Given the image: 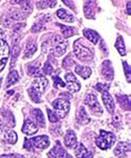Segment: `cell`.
Masks as SVG:
<instances>
[{"mask_svg":"<svg viewBox=\"0 0 131 158\" xmlns=\"http://www.w3.org/2000/svg\"><path fill=\"white\" fill-rule=\"evenodd\" d=\"M73 51L76 57L81 61H91L93 58V50L87 47L84 44V40L78 39L73 44Z\"/></svg>","mask_w":131,"mask_h":158,"instance_id":"cell-1","label":"cell"},{"mask_svg":"<svg viewBox=\"0 0 131 158\" xmlns=\"http://www.w3.org/2000/svg\"><path fill=\"white\" fill-rule=\"evenodd\" d=\"M48 45L51 46V52L53 56L60 57L67 51L68 48V43L63 39V37L61 36H55L51 40V43H47Z\"/></svg>","mask_w":131,"mask_h":158,"instance_id":"cell-2","label":"cell"},{"mask_svg":"<svg viewBox=\"0 0 131 158\" xmlns=\"http://www.w3.org/2000/svg\"><path fill=\"white\" fill-rule=\"evenodd\" d=\"M50 140L48 136H37L35 138L31 139H25V145L23 147L27 149H31V148H37V149H45L49 146Z\"/></svg>","mask_w":131,"mask_h":158,"instance_id":"cell-3","label":"cell"},{"mask_svg":"<svg viewBox=\"0 0 131 158\" xmlns=\"http://www.w3.org/2000/svg\"><path fill=\"white\" fill-rule=\"evenodd\" d=\"M114 141H116V136L113 134L106 131V130H100V134L96 140V144L100 149L106 150L114 144Z\"/></svg>","mask_w":131,"mask_h":158,"instance_id":"cell-4","label":"cell"},{"mask_svg":"<svg viewBox=\"0 0 131 158\" xmlns=\"http://www.w3.org/2000/svg\"><path fill=\"white\" fill-rule=\"evenodd\" d=\"M52 106L56 110V114L58 117H64V116L67 115L68 111L70 109V105L68 102V100L63 98H59V99H56L55 102H52Z\"/></svg>","mask_w":131,"mask_h":158,"instance_id":"cell-5","label":"cell"},{"mask_svg":"<svg viewBox=\"0 0 131 158\" xmlns=\"http://www.w3.org/2000/svg\"><path fill=\"white\" fill-rule=\"evenodd\" d=\"M84 104L89 107V109L91 110L92 113L96 114V115H101L102 114V108L99 105V102H98L97 97L95 96V94H88L84 99Z\"/></svg>","mask_w":131,"mask_h":158,"instance_id":"cell-6","label":"cell"},{"mask_svg":"<svg viewBox=\"0 0 131 158\" xmlns=\"http://www.w3.org/2000/svg\"><path fill=\"white\" fill-rule=\"evenodd\" d=\"M9 51H10V49H9L8 44L3 39H0V71H2L7 61H8Z\"/></svg>","mask_w":131,"mask_h":158,"instance_id":"cell-7","label":"cell"},{"mask_svg":"<svg viewBox=\"0 0 131 158\" xmlns=\"http://www.w3.org/2000/svg\"><path fill=\"white\" fill-rule=\"evenodd\" d=\"M48 157L49 158H70V156L68 155L67 152H66V150L63 149V147L61 146L60 141L57 140L56 146L48 152Z\"/></svg>","mask_w":131,"mask_h":158,"instance_id":"cell-8","label":"cell"},{"mask_svg":"<svg viewBox=\"0 0 131 158\" xmlns=\"http://www.w3.org/2000/svg\"><path fill=\"white\" fill-rule=\"evenodd\" d=\"M66 80H67V85L66 87L68 88V90L70 93H77V91L80 90V84L77 81V78L75 77V75L71 73H68L66 75Z\"/></svg>","mask_w":131,"mask_h":158,"instance_id":"cell-9","label":"cell"},{"mask_svg":"<svg viewBox=\"0 0 131 158\" xmlns=\"http://www.w3.org/2000/svg\"><path fill=\"white\" fill-rule=\"evenodd\" d=\"M101 73H102V76L104 77L106 80L108 81H111L114 77V71L113 68H112L111 61L110 60H104L102 62V66H101Z\"/></svg>","mask_w":131,"mask_h":158,"instance_id":"cell-10","label":"cell"},{"mask_svg":"<svg viewBox=\"0 0 131 158\" xmlns=\"http://www.w3.org/2000/svg\"><path fill=\"white\" fill-rule=\"evenodd\" d=\"M97 10V0H84V11L87 18H95Z\"/></svg>","mask_w":131,"mask_h":158,"instance_id":"cell-11","label":"cell"},{"mask_svg":"<svg viewBox=\"0 0 131 158\" xmlns=\"http://www.w3.org/2000/svg\"><path fill=\"white\" fill-rule=\"evenodd\" d=\"M12 5H20L21 11L28 16L32 11V0H10Z\"/></svg>","mask_w":131,"mask_h":158,"instance_id":"cell-12","label":"cell"},{"mask_svg":"<svg viewBox=\"0 0 131 158\" xmlns=\"http://www.w3.org/2000/svg\"><path fill=\"white\" fill-rule=\"evenodd\" d=\"M48 85V80L45 77H38V78H35L34 81H32V86L31 87L36 89L38 93L42 94L46 90V87Z\"/></svg>","mask_w":131,"mask_h":158,"instance_id":"cell-13","label":"cell"},{"mask_svg":"<svg viewBox=\"0 0 131 158\" xmlns=\"http://www.w3.org/2000/svg\"><path fill=\"white\" fill-rule=\"evenodd\" d=\"M101 95H102V102H103V104H104V106H106L107 110H108L110 114H113L116 105H114V102H113V99H112L111 95H110L108 91H103V93H101Z\"/></svg>","mask_w":131,"mask_h":158,"instance_id":"cell-14","label":"cell"},{"mask_svg":"<svg viewBox=\"0 0 131 158\" xmlns=\"http://www.w3.org/2000/svg\"><path fill=\"white\" fill-rule=\"evenodd\" d=\"M64 145L68 148H75L77 146V136L72 130H68L64 135Z\"/></svg>","mask_w":131,"mask_h":158,"instance_id":"cell-15","label":"cell"},{"mask_svg":"<svg viewBox=\"0 0 131 158\" xmlns=\"http://www.w3.org/2000/svg\"><path fill=\"white\" fill-rule=\"evenodd\" d=\"M130 152V144L129 143H119L114 148V155L118 157H125L127 152Z\"/></svg>","mask_w":131,"mask_h":158,"instance_id":"cell-16","label":"cell"},{"mask_svg":"<svg viewBox=\"0 0 131 158\" xmlns=\"http://www.w3.org/2000/svg\"><path fill=\"white\" fill-rule=\"evenodd\" d=\"M77 158H92V154L82 144H78L75 149Z\"/></svg>","mask_w":131,"mask_h":158,"instance_id":"cell-17","label":"cell"},{"mask_svg":"<svg viewBox=\"0 0 131 158\" xmlns=\"http://www.w3.org/2000/svg\"><path fill=\"white\" fill-rule=\"evenodd\" d=\"M38 127L34 122H31L30 119H27L23 126V133L26 135H34L35 133H37Z\"/></svg>","mask_w":131,"mask_h":158,"instance_id":"cell-18","label":"cell"},{"mask_svg":"<svg viewBox=\"0 0 131 158\" xmlns=\"http://www.w3.org/2000/svg\"><path fill=\"white\" fill-rule=\"evenodd\" d=\"M84 36L86 37L89 41H91L93 45L98 44V41H99V38H100V37H99V34H98L97 31L92 30V29H84Z\"/></svg>","mask_w":131,"mask_h":158,"instance_id":"cell-19","label":"cell"},{"mask_svg":"<svg viewBox=\"0 0 131 158\" xmlns=\"http://www.w3.org/2000/svg\"><path fill=\"white\" fill-rule=\"evenodd\" d=\"M56 16L59 19L63 20L64 23H72L73 21V16L71 14H69L67 10H64V9H59V10H57Z\"/></svg>","mask_w":131,"mask_h":158,"instance_id":"cell-20","label":"cell"},{"mask_svg":"<svg viewBox=\"0 0 131 158\" xmlns=\"http://www.w3.org/2000/svg\"><path fill=\"white\" fill-rule=\"evenodd\" d=\"M37 51V45L34 40H29L27 45H26V52H25V58H31L34 56L35 52Z\"/></svg>","mask_w":131,"mask_h":158,"instance_id":"cell-21","label":"cell"},{"mask_svg":"<svg viewBox=\"0 0 131 158\" xmlns=\"http://www.w3.org/2000/svg\"><path fill=\"white\" fill-rule=\"evenodd\" d=\"M75 70L79 76H81L84 79H88L90 77V75H91V69L89 67H86V66L77 65Z\"/></svg>","mask_w":131,"mask_h":158,"instance_id":"cell-22","label":"cell"},{"mask_svg":"<svg viewBox=\"0 0 131 158\" xmlns=\"http://www.w3.org/2000/svg\"><path fill=\"white\" fill-rule=\"evenodd\" d=\"M31 114H32V116H34L35 119H36L37 124L39 125L40 127H45V126H46L45 116H43V114H42L41 110H40V109H32Z\"/></svg>","mask_w":131,"mask_h":158,"instance_id":"cell-23","label":"cell"},{"mask_svg":"<svg viewBox=\"0 0 131 158\" xmlns=\"http://www.w3.org/2000/svg\"><path fill=\"white\" fill-rule=\"evenodd\" d=\"M19 80V73H18L17 70H11L9 73L8 75V78H7V84H6V87L9 88L11 87L12 85H14L16 82H18Z\"/></svg>","mask_w":131,"mask_h":158,"instance_id":"cell-24","label":"cell"},{"mask_svg":"<svg viewBox=\"0 0 131 158\" xmlns=\"http://www.w3.org/2000/svg\"><path fill=\"white\" fill-rule=\"evenodd\" d=\"M77 118H78V122L80 123V124H88V123L90 122V118L89 116H88V114L86 113V110H84V107H80V109H79V114L78 116H77Z\"/></svg>","mask_w":131,"mask_h":158,"instance_id":"cell-25","label":"cell"},{"mask_svg":"<svg viewBox=\"0 0 131 158\" xmlns=\"http://www.w3.org/2000/svg\"><path fill=\"white\" fill-rule=\"evenodd\" d=\"M27 18V15L23 14L21 11V9H16V10H12L9 15V19H14V20H23Z\"/></svg>","mask_w":131,"mask_h":158,"instance_id":"cell-26","label":"cell"},{"mask_svg":"<svg viewBox=\"0 0 131 158\" xmlns=\"http://www.w3.org/2000/svg\"><path fill=\"white\" fill-rule=\"evenodd\" d=\"M116 48H117V50L119 51V54L121 55V56H125V55L127 54L125 43H123V38L121 36H118L117 41H116Z\"/></svg>","mask_w":131,"mask_h":158,"instance_id":"cell-27","label":"cell"},{"mask_svg":"<svg viewBox=\"0 0 131 158\" xmlns=\"http://www.w3.org/2000/svg\"><path fill=\"white\" fill-rule=\"evenodd\" d=\"M58 26L59 28H61L62 30V35H63L64 38H69V37L73 36L75 35V29L72 27H68V26H63V25H60V23H56Z\"/></svg>","mask_w":131,"mask_h":158,"instance_id":"cell-28","label":"cell"},{"mask_svg":"<svg viewBox=\"0 0 131 158\" xmlns=\"http://www.w3.org/2000/svg\"><path fill=\"white\" fill-rule=\"evenodd\" d=\"M5 139L7 140V143L10 145H14L17 143L18 140V136L17 134L14 133V130H8L6 133V135H5Z\"/></svg>","mask_w":131,"mask_h":158,"instance_id":"cell-29","label":"cell"},{"mask_svg":"<svg viewBox=\"0 0 131 158\" xmlns=\"http://www.w3.org/2000/svg\"><path fill=\"white\" fill-rule=\"evenodd\" d=\"M28 94H29V96H30L32 102H41V94L38 93V91H37L36 89H34L32 87H30L28 89Z\"/></svg>","mask_w":131,"mask_h":158,"instance_id":"cell-30","label":"cell"},{"mask_svg":"<svg viewBox=\"0 0 131 158\" xmlns=\"http://www.w3.org/2000/svg\"><path fill=\"white\" fill-rule=\"evenodd\" d=\"M118 102H119V104L122 106V108H127V109H130V102H129V97L127 96H118L117 97Z\"/></svg>","mask_w":131,"mask_h":158,"instance_id":"cell-31","label":"cell"},{"mask_svg":"<svg viewBox=\"0 0 131 158\" xmlns=\"http://www.w3.org/2000/svg\"><path fill=\"white\" fill-rule=\"evenodd\" d=\"M47 113H48V118H49V122L52 123V124H56V123H58L59 117L57 116L56 113H53L52 110H50V109H47Z\"/></svg>","mask_w":131,"mask_h":158,"instance_id":"cell-32","label":"cell"},{"mask_svg":"<svg viewBox=\"0 0 131 158\" xmlns=\"http://www.w3.org/2000/svg\"><path fill=\"white\" fill-rule=\"evenodd\" d=\"M38 69H39V65L38 64H35V65H30L28 66V73L30 75V76H34V75H36L37 73H38Z\"/></svg>","mask_w":131,"mask_h":158,"instance_id":"cell-33","label":"cell"},{"mask_svg":"<svg viewBox=\"0 0 131 158\" xmlns=\"http://www.w3.org/2000/svg\"><path fill=\"white\" fill-rule=\"evenodd\" d=\"M42 71H43V73H46V75H51L53 71V67L51 66V64L49 61H47L45 64V66H43V69H42Z\"/></svg>","mask_w":131,"mask_h":158,"instance_id":"cell-34","label":"cell"},{"mask_svg":"<svg viewBox=\"0 0 131 158\" xmlns=\"http://www.w3.org/2000/svg\"><path fill=\"white\" fill-rule=\"evenodd\" d=\"M72 65H73V60H71V56L69 55V56L66 57L64 60L62 61V66H63V68L68 69V68H70Z\"/></svg>","mask_w":131,"mask_h":158,"instance_id":"cell-35","label":"cell"},{"mask_svg":"<svg viewBox=\"0 0 131 158\" xmlns=\"http://www.w3.org/2000/svg\"><path fill=\"white\" fill-rule=\"evenodd\" d=\"M53 82H55V88H59V87H66V84L63 82V80L59 78L58 76L53 77Z\"/></svg>","mask_w":131,"mask_h":158,"instance_id":"cell-36","label":"cell"},{"mask_svg":"<svg viewBox=\"0 0 131 158\" xmlns=\"http://www.w3.org/2000/svg\"><path fill=\"white\" fill-rule=\"evenodd\" d=\"M19 51H20V47L18 45H14V47H12L11 51H10V54H11V57L14 58V59H16L18 57V55H19Z\"/></svg>","mask_w":131,"mask_h":158,"instance_id":"cell-37","label":"cell"},{"mask_svg":"<svg viewBox=\"0 0 131 158\" xmlns=\"http://www.w3.org/2000/svg\"><path fill=\"white\" fill-rule=\"evenodd\" d=\"M96 89L100 93H103V91H108L109 90V85H106V84H97L96 85Z\"/></svg>","mask_w":131,"mask_h":158,"instance_id":"cell-38","label":"cell"},{"mask_svg":"<svg viewBox=\"0 0 131 158\" xmlns=\"http://www.w3.org/2000/svg\"><path fill=\"white\" fill-rule=\"evenodd\" d=\"M45 30V26L41 25V23H35L34 27L31 28V31L32 32H40V31Z\"/></svg>","mask_w":131,"mask_h":158,"instance_id":"cell-39","label":"cell"},{"mask_svg":"<svg viewBox=\"0 0 131 158\" xmlns=\"http://www.w3.org/2000/svg\"><path fill=\"white\" fill-rule=\"evenodd\" d=\"M122 65H123V68H125V75H127V80H128V82H130V68H129V65L125 61L122 62Z\"/></svg>","mask_w":131,"mask_h":158,"instance_id":"cell-40","label":"cell"},{"mask_svg":"<svg viewBox=\"0 0 131 158\" xmlns=\"http://www.w3.org/2000/svg\"><path fill=\"white\" fill-rule=\"evenodd\" d=\"M113 126L117 128L121 127V117L119 115H116L113 117Z\"/></svg>","mask_w":131,"mask_h":158,"instance_id":"cell-41","label":"cell"},{"mask_svg":"<svg viewBox=\"0 0 131 158\" xmlns=\"http://www.w3.org/2000/svg\"><path fill=\"white\" fill-rule=\"evenodd\" d=\"M25 26H26V23H17V25L14 26V34H17L18 30H20L21 28H25Z\"/></svg>","mask_w":131,"mask_h":158,"instance_id":"cell-42","label":"cell"},{"mask_svg":"<svg viewBox=\"0 0 131 158\" xmlns=\"http://www.w3.org/2000/svg\"><path fill=\"white\" fill-rule=\"evenodd\" d=\"M45 2L47 3L48 7L52 8V7H55L57 5V0H45Z\"/></svg>","mask_w":131,"mask_h":158,"instance_id":"cell-43","label":"cell"},{"mask_svg":"<svg viewBox=\"0 0 131 158\" xmlns=\"http://www.w3.org/2000/svg\"><path fill=\"white\" fill-rule=\"evenodd\" d=\"M37 7H38V8H40V9H43V8H46V7H48V6H47V3H46L45 1H38V2H37Z\"/></svg>","mask_w":131,"mask_h":158,"instance_id":"cell-44","label":"cell"},{"mask_svg":"<svg viewBox=\"0 0 131 158\" xmlns=\"http://www.w3.org/2000/svg\"><path fill=\"white\" fill-rule=\"evenodd\" d=\"M0 158H23V156H18V155H3V156H0Z\"/></svg>","mask_w":131,"mask_h":158,"instance_id":"cell-45","label":"cell"},{"mask_svg":"<svg viewBox=\"0 0 131 158\" xmlns=\"http://www.w3.org/2000/svg\"><path fill=\"white\" fill-rule=\"evenodd\" d=\"M62 1H63V2L66 3V5H67V6H69L70 8H73V5H72V3H70L69 1H68V0H62Z\"/></svg>","mask_w":131,"mask_h":158,"instance_id":"cell-46","label":"cell"},{"mask_svg":"<svg viewBox=\"0 0 131 158\" xmlns=\"http://www.w3.org/2000/svg\"><path fill=\"white\" fill-rule=\"evenodd\" d=\"M127 14L130 15V1H128L127 3Z\"/></svg>","mask_w":131,"mask_h":158,"instance_id":"cell-47","label":"cell"},{"mask_svg":"<svg viewBox=\"0 0 131 158\" xmlns=\"http://www.w3.org/2000/svg\"><path fill=\"white\" fill-rule=\"evenodd\" d=\"M3 128V124H2V120H1V118H0V130Z\"/></svg>","mask_w":131,"mask_h":158,"instance_id":"cell-48","label":"cell"},{"mask_svg":"<svg viewBox=\"0 0 131 158\" xmlns=\"http://www.w3.org/2000/svg\"><path fill=\"white\" fill-rule=\"evenodd\" d=\"M101 48L103 49V51H107V50H106V48H104V43H103V41L101 43Z\"/></svg>","mask_w":131,"mask_h":158,"instance_id":"cell-49","label":"cell"},{"mask_svg":"<svg viewBox=\"0 0 131 158\" xmlns=\"http://www.w3.org/2000/svg\"><path fill=\"white\" fill-rule=\"evenodd\" d=\"M0 87H1V78H0Z\"/></svg>","mask_w":131,"mask_h":158,"instance_id":"cell-50","label":"cell"}]
</instances>
